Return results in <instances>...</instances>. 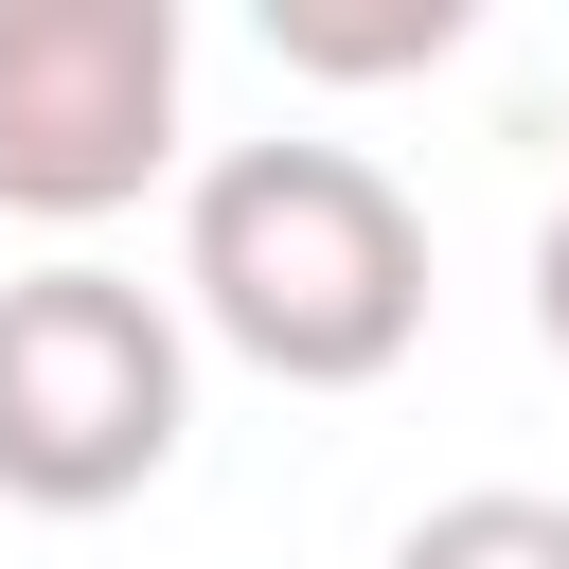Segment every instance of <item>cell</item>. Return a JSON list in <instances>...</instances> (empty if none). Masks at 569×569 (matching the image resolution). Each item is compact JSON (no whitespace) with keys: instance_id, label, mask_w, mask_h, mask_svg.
<instances>
[{"instance_id":"cell-1","label":"cell","mask_w":569,"mask_h":569,"mask_svg":"<svg viewBox=\"0 0 569 569\" xmlns=\"http://www.w3.org/2000/svg\"><path fill=\"white\" fill-rule=\"evenodd\" d=\"M178 302L284 391H373L427 338V213L356 142H231L178 196Z\"/></svg>"},{"instance_id":"cell-2","label":"cell","mask_w":569,"mask_h":569,"mask_svg":"<svg viewBox=\"0 0 569 569\" xmlns=\"http://www.w3.org/2000/svg\"><path fill=\"white\" fill-rule=\"evenodd\" d=\"M196 427V356H178V302L124 284V267H36L0 284V498L18 516H107L178 462Z\"/></svg>"},{"instance_id":"cell-3","label":"cell","mask_w":569,"mask_h":569,"mask_svg":"<svg viewBox=\"0 0 569 569\" xmlns=\"http://www.w3.org/2000/svg\"><path fill=\"white\" fill-rule=\"evenodd\" d=\"M178 0H0V213H124L178 160Z\"/></svg>"},{"instance_id":"cell-4","label":"cell","mask_w":569,"mask_h":569,"mask_svg":"<svg viewBox=\"0 0 569 569\" xmlns=\"http://www.w3.org/2000/svg\"><path fill=\"white\" fill-rule=\"evenodd\" d=\"M391 569H569V498H516V480L427 498V516L391 533Z\"/></svg>"},{"instance_id":"cell-5","label":"cell","mask_w":569,"mask_h":569,"mask_svg":"<svg viewBox=\"0 0 569 569\" xmlns=\"http://www.w3.org/2000/svg\"><path fill=\"white\" fill-rule=\"evenodd\" d=\"M267 36H284V71H427V53H462V0H391V18H302V0H267Z\"/></svg>"},{"instance_id":"cell-6","label":"cell","mask_w":569,"mask_h":569,"mask_svg":"<svg viewBox=\"0 0 569 569\" xmlns=\"http://www.w3.org/2000/svg\"><path fill=\"white\" fill-rule=\"evenodd\" d=\"M533 338L569 356V196H551V231H533Z\"/></svg>"}]
</instances>
